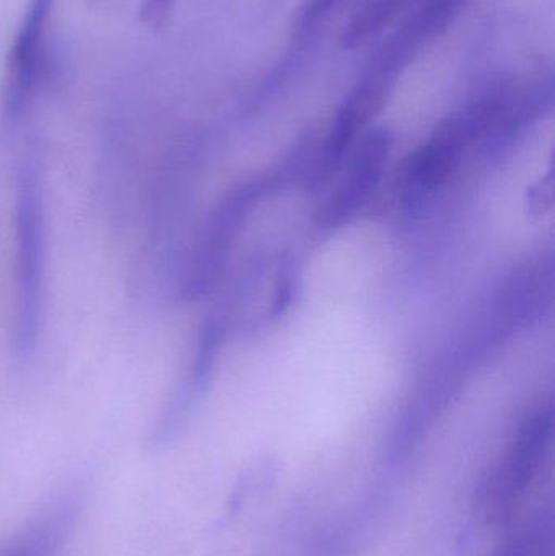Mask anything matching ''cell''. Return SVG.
<instances>
[{
    "label": "cell",
    "instance_id": "6da1fadb",
    "mask_svg": "<svg viewBox=\"0 0 555 556\" xmlns=\"http://www.w3.org/2000/svg\"><path fill=\"white\" fill-rule=\"evenodd\" d=\"M45 202L41 172L28 162L16 176V311L13 349L22 365L38 349L45 316Z\"/></svg>",
    "mask_w": 555,
    "mask_h": 556
},
{
    "label": "cell",
    "instance_id": "7a4b0ae2",
    "mask_svg": "<svg viewBox=\"0 0 555 556\" xmlns=\"http://www.w3.org/2000/svg\"><path fill=\"white\" fill-rule=\"evenodd\" d=\"M553 438V415L538 412L525 421L507 456L482 486L485 518L494 525L508 521L537 482Z\"/></svg>",
    "mask_w": 555,
    "mask_h": 556
},
{
    "label": "cell",
    "instance_id": "3957f363",
    "mask_svg": "<svg viewBox=\"0 0 555 556\" xmlns=\"http://www.w3.org/2000/svg\"><path fill=\"white\" fill-rule=\"evenodd\" d=\"M499 111L501 100L492 98L443 123L436 136L424 143L407 163L403 179L404 194L420 198L445 185L458 168L468 143L494 119Z\"/></svg>",
    "mask_w": 555,
    "mask_h": 556
},
{
    "label": "cell",
    "instance_id": "277c9868",
    "mask_svg": "<svg viewBox=\"0 0 555 556\" xmlns=\"http://www.w3.org/2000/svg\"><path fill=\"white\" fill-rule=\"evenodd\" d=\"M391 152V136L387 130H374L362 139L349 165L345 178L323 211L328 224H338L354 214L367 201L383 175Z\"/></svg>",
    "mask_w": 555,
    "mask_h": 556
},
{
    "label": "cell",
    "instance_id": "5b68a950",
    "mask_svg": "<svg viewBox=\"0 0 555 556\" xmlns=\"http://www.w3.org/2000/svg\"><path fill=\"white\" fill-rule=\"evenodd\" d=\"M54 0H31L22 28L10 49L7 62L5 108L10 117L18 116L25 108L36 80L42 35Z\"/></svg>",
    "mask_w": 555,
    "mask_h": 556
},
{
    "label": "cell",
    "instance_id": "8992f818",
    "mask_svg": "<svg viewBox=\"0 0 555 556\" xmlns=\"http://www.w3.org/2000/svg\"><path fill=\"white\" fill-rule=\"evenodd\" d=\"M78 509V493L55 500L0 548V556H55L77 521Z\"/></svg>",
    "mask_w": 555,
    "mask_h": 556
},
{
    "label": "cell",
    "instance_id": "52a82bcc",
    "mask_svg": "<svg viewBox=\"0 0 555 556\" xmlns=\"http://www.w3.org/2000/svg\"><path fill=\"white\" fill-rule=\"evenodd\" d=\"M534 516H531L512 538L502 544V547L495 552L494 556H524L527 552L528 542L533 534Z\"/></svg>",
    "mask_w": 555,
    "mask_h": 556
},
{
    "label": "cell",
    "instance_id": "ba28073f",
    "mask_svg": "<svg viewBox=\"0 0 555 556\" xmlns=\"http://www.w3.org/2000/svg\"><path fill=\"white\" fill-rule=\"evenodd\" d=\"M341 0H306L303 9L300 10L299 28L310 29L319 22V18L329 13V10Z\"/></svg>",
    "mask_w": 555,
    "mask_h": 556
},
{
    "label": "cell",
    "instance_id": "9c48e42d",
    "mask_svg": "<svg viewBox=\"0 0 555 556\" xmlns=\"http://www.w3.org/2000/svg\"><path fill=\"white\" fill-rule=\"evenodd\" d=\"M173 0H143L142 12L140 18L153 28H159L168 18L169 10H172Z\"/></svg>",
    "mask_w": 555,
    "mask_h": 556
}]
</instances>
